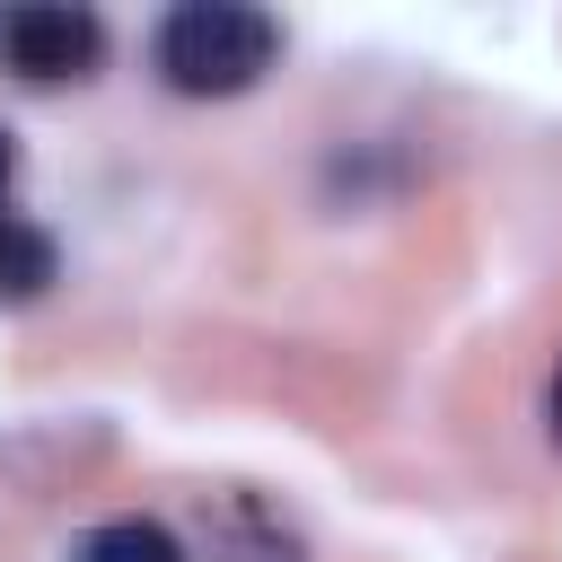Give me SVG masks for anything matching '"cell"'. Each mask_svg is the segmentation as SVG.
<instances>
[{
	"instance_id": "cell-3",
	"label": "cell",
	"mask_w": 562,
	"mask_h": 562,
	"mask_svg": "<svg viewBox=\"0 0 562 562\" xmlns=\"http://www.w3.org/2000/svg\"><path fill=\"white\" fill-rule=\"evenodd\" d=\"M184 562H299V544H290V527H272L255 501H228V509L211 518L202 553H184Z\"/></svg>"
},
{
	"instance_id": "cell-4",
	"label": "cell",
	"mask_w": 562,
	"mask_h": 562,
	"mask_svg": "<svg viewBox=\"0 0 562 562\" xmlns=\"http://www.w3.org/2000/svg\"><path fill=\"white\" fill-rule=\"evenodd\" d=\"M53 272H61L53 237H44L35 220L0 211V299H44V290H53Z\"/></svg>"
},
{
	"instance_id": "cell-1",
	"label": "cell",
	"mask_w": 562,
	"mask_h": 562,
	"mask_svg": "<svg viewBox=\"0 0 562 562\" xmlns=\"http://www.w3.org/2000/svg\"><path fill=\"white\" fill-rule=\"evenodd\" d=\"M272 53H281V26L246 0H184L149 35V61L176 97H237L272 70Z\"/></svg>"
},
{
	"instance_id": "cell-2",
	"label": "cell",
	"mask_w": 562,
	"mask_h": 562,
	"mask_svg": "<svg viewBox=\"0 0 562 562\" xmlns=\"http://www.w3.org/2000/svg\"><path fill=\"white\" fill-rule=\"evenodd\" d=\"M0 61L18 79H35V88L88 79L105 61V18L70 9V0H18V9H0Z\"/></svg>"
},
{
	"instance_id": "cell-7",
	"label": "cell",
	"mask_w": 562,
	"mask_h": 562,
	"mask_svg": "<svg viewBox=\"0 0 562 562\" xmlns=\"http://www.w3.org/2000/svg\"><path fill=\"white\" fill-rule=\"evenodd\" d=\"M9 176H18V140L0 132V193H9Z\"/></svg>"
},
{
	"instance_id": "cell-6",
	"label": "cell",
	"mask_w": 562,
	"mask_h": 562,
	"mask_svg": "<svg viewBox=\"0 0 562 562\" xmlns=\"http://www.w3.org/2000/svg\"><path fill=\"white\" fill-rule=\"evenodd\" d=\"M544 430H553V448H562V360H553V378H544Z\"/></svg>"
},
{
	"instance_id": "cell-5",
	"label": "cell",
	"mask_w": 562,
	"mask_h": 562,
	"mask_svg": "<svg viewBox=\"0 0 562 562\" xmlns=\"http://www.w3.org/2000/svg\"><path fill=\"white\" fill-rule=\"evenodd\" d=\"M79 562H184V544L158 518H105L79 536Z\"/></svg>"
}]
</instances>
